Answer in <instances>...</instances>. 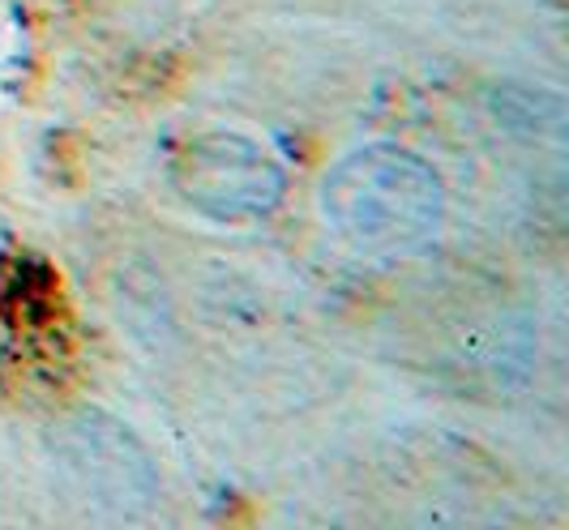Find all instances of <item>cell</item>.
<instances>
[{
  "mask_svg": "<svg viewBox=\"0 0 569 530\" xmlns=\"http://www.w3.org/2000/svg\"><path fill=\"white\" fill-rule=\"evenodd\" d=\"M321 214L356 252L402 257L437 236L446 214V189L420 154L390 141H372L342 154L326 171Z\"/></svg>",
  "mask_w": 569,
  "mask_h": 530,
  "instance_id": "obj_1",
  "label": "cell"
},
{
  "mask_svg": "<svg viewBox=\"0 0 569 530\" xmlns=\"http://www.w3.org/2000/svg\"><path fill=\"white\" fill-rule=\"evenodd\" d=\"M176 197L214 223H257L287 197L283 163L244 133H198L168 163Z\"/></svg>",
  "mask_w": 569,
  "mask_h": 530,
  "instance_id": "obj_2",
  "label": "cell"
},
{
  "mask_svg": "<svg viewBox=\"0 0 569 530\" xmlns=\"http://www.w3.org/2000/svg\"><path fill=\"white\" fill-rule=\"evenodd\" d=\"M52 458L69 488L90 504L116 513H138L159 497V467L129 423L108 411L82 407L52 432Z\"/></svg>",
  "mask_w": 569,
  "mask_h": 530,
  "instance_id": "obj_3",
  "label": "cell"
}]
</instances>
